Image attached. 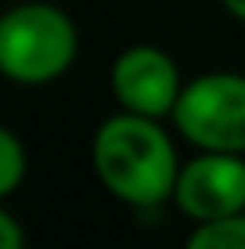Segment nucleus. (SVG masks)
Segmentation results:
<instances>
[{"label": "nucleus", "mask_w": 245, "mask_h": 249, "mask_svg": "<svg viewBox=\"0 0 245 249\" xmlns=\"http://www.w3.org/2000/svg\"><path fill=\"white\" fill-rule=\"evenodd\" d=\"M76 58V25L54 4H18L0 15V72L18 83H47Z\"/></svg>", "instance_id": "2"}, {"label": "nucleus", "mask_w": 245, "mask_h": 249, "mask_svg": "<svg viewBox=\"0 0 245 249\" xmlns=\"http://www.w3.org/2000/svg\"><path fill=\"white\" fill-rule=\"evenodd\" d=\"M177 126L206 152H245V76L213 72L188 83L173 105Z\"/></svg>", "instance_id": "3"}, {"label": "nucleus", "mask_w": 245, "mask_h": 249, "mask_svg": "<svg viewBox=\"0 0 245 249\" xmlns=\"http://www.w3.org/2000/svg\"><path fill=\"white\" fill-rule=\"evenodd\" d=\"M25 177V148L11 130L0 126V199L11 195Z\"/></svg>", "instance_id": "7"}, {"label": "nucleus", "mask_w": 245, "mask_h": 249, "mask_svg": "<svg viewBox=\"0 0 245 249\" xmlns=\"http://www.w3.org/2000/svg\"><path fill=\"white\" fill-rule=\"evenodd\" d=\"M173 192L188 217H231L245 206V162L234 152H206L177 174Z\"/></svg>", "instance_id": "4"}, {"label": "nucleus", "mask_w": 245, "mask_h": 249, "mask_svg": "<svg viewBox=\"0 0 245 249\" xmlns=\"http://www.w3.org/2000/svg\"><path fill=\"white\" fill-rule=\"evenodd\" d=\"M94 166L108 192L133 206H155L177 184V156L151 116H115L94 137Z\"/></svg>", "instance_id": "1"}, {"label": "nucleus", "mask_w": 245, "mask_h": 249, "mask_svg": "<svg viewBox=\"0 0 245 249\" xmlns=\"http://www.w3.org/2000/svg\"><path fill=\"white\" fill-rule=\"evenodd\" d=\"M224 4H227V11H231V15L245 18V0H224Z\"/></svg>", "instance_id": "9"}, {"label": "nucleus", "mask_w": 245, "mask_h": 249, "mask_svg": "<svg viewBox=\"0 0 245 249\" xmlns=\"http://www.w3.org/2000/svg\"><path fill=\"white\" fill-rule=\"evenodd\" d=\"M112 90L130 112L141 116H166L177 105L180 76L170 54L155 47H130L112 65Z\"/></svg>", "instance_id": "5"}, {"label": "nucleus", "mask_w": 245, "mask_h": 249, "mask_svg": "<svg viewBox=\"0 0 245 249\" xmlns=\"http://www.w3.org/2000/svg\"><path fill=\"white\" fill-rule=\"evenodd\" d=\"M0 249H22V228L4 210H0Z\"/></svg>", "instance_id": "8"}, {"label": "nucleus", "mask_w": 245, "mask_h": 249, "mask_svg": "<svg viewBox=\"0 0 245 249\" xmlns=\"http://www.w3.org/2000/svg\"><path fill=\"white\" fill-rule=\"evenodd\" d=\"M184 249H245V217L231 213L220 220H206Z\"/></svg>", "instance_id": "6"}]
</instances>
